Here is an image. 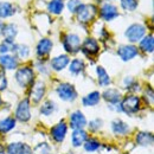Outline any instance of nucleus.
<instances>
[{"instance_id": "f257e3e1", "label": "nucleus", "mask_w": 154, "mask_h": 154, "mask_svg": "<svg viewBox=\"0 0 154 154\" xmlns=\"http://www.w3.org/2000/svg\"><path fill=\"white\" fill-rule=\"evenodd\" d=\"M77 19L81 23H89L90 20L94 19V17L96 16V7L91 4H87V5H81L76 11Z\"/></svg>"}, {"instance_id": "f03ea898", "label": "nucleus", "mask_w": 154, "mask_h": 154, "mask_svg": "<svg viewBox=\"0 0 154 154\" xmlns=\"http://www.w3.org/2000/svg\"><path fill=\"white\" fill-rule=\"evenodd\" d=\"M120 107H121L120 109L122 112H125L127 114H134L140 108V98L135 95H129L121 102Z\"/></svg>"}, {"instance_id": "7ed1b4c3", "label": "nucleus", "mask_w": 154, "mask_h": 154, "mask_svg": "<svg viewBox=\"0 0 154 154\" xmlns=\"http://www.w3.org/2000/svg\"><path fill=\"white\" fill-rule=\"evenodd\" d=\"M35 72L31 68H21L16 72V79L20 87H27L33 82Z\"/></svg>"}, {"instance_id": "20e7f679", "label": "nucleus", "mask_w": 154, "mask_h": 154, "mask_svg": "<svg viewBox=\"0 0 154 154\" xmlns=\"http://www.w3.org/2000/svg\"><path fill=\"white\" fill-rule=\"evenodd\" d=\"M57 94L63 101H74L77 97V93L74 85L69 83H60L57 88Z\"/></svg>"}, {"instance_id": "39448f33", "label": "nucleus", "mask_w": 154, "mask_h": 154, "mask_svg": "<svg viewBox=\"0 0 154 154\" xmlns=\"http://www.w3.org/2000/svg\"><path fill=\"white\" fill-rule=\"evenodd\" d=\"M146 33V29L141 25V24H133L131 25L127 31H126V37L129 42L132 43H136L139 40H141L142 37Z\"/></svg>"}, {"instance_id": "423d86ee", "label": "nucleus", "mask_w": 154, "mask_h": 154, "mask_svg": "<svg viewBox=\"0 0 154 154\" xmlns=\"http://www.w3.org/2000/svg\"><path fill=\"white\" fill-rule=\"evenodd\" d=\"M16 117L21 122H26L31 117V112H30V103L29 100H23L20 101L17 110H16Z\"/></svg>"}, {"instance_id": "0eeeda50", "label": "nucleus", "mask_w": 154, "mask_h": 154, "mask_svg": "<svg viewBox=\"0 0 154 154\" xmlns=\"http://www.w3.org/2000/svg\"><path fill=\"white\" fill-rule=\"evenodd\" d=\"M81 48V40L77 35H68L64 38V49L70 54H75Z\"/></svg>"}, {"instance_id": "6e6552de", "label": "nucleus", "mask_w": 154, "mask_h": 154, "mask_svg": "<svg viewBox=\"0 0 154 154\" xmlns=\"http://www.w3.org/2000/svg\"><path fill=\"white\" fill-rule=\"evenodd\" d=\"M137 54H139L137 48L134 45H122L119 49V56L125 62L133 59L134 57L137 56Z\"/></svg>"}, {"instance_id": "1a4fd4ad", "label": "nucleus", "mask_w": 154, "mask_h": 154, "mask_svg": "<svg viewBox=\"0 0 154 154\" xmlns=\"http://www.w3.org/2000/svg\"><path fill=\"white\" fill-rule=\"evenodd\" d=\"M68 132V126L65 122H59L56 126H54V128L51 129V135H52V139L57 142H62L66 135Z\"/></svg>"}, {"instance_id": "9d476101", "label": "nucleus", "mask_w": 154, "mask_h": 154, "mask_svg": "<svg viewBox=\"0 0 154 154\" xmlns=\"http://www.w3.org/2000/svg\"><path fill=\"white\" fill-rule=\"evenodd\" d=\"M87 125V120L85 116L83 115L79 110H77L75 113H72L70 116V126L72 129H83Z\"/></svg>"}, {"instance_id": "9b49d317", "label": "nucleus", "mask_w": 154, "mask_h": 154, "mask_svg": "<svg viewBox=\"0 0 154 154\" xmlns=\"http://www.w3.org/2000/svg\"><path fill=\"white\" fill-rule=\"evenodd\" d=\"M119 16L117 8L113 4H104L101 8V17L107 21H110Z\"/></svg>"}, {"instance_id": "f8f14e48", "label": "nucleus", "mask_w": 154, "mask_h": 154, "mask_svg": "<svg viewBox=\"0 0 154 154\" xmlns=\"http://www.w3.org/2000/svg\"><path fill=\"white\" fill-rule=\"evenodd\" d=\"M44 94H45V85H44V83L43 82H37L35 85H33V88H32V90H31V101L36 104V103H39L40 101H42V98L44 96Z\"/></svg>"}, {"instance_id": "ddd939ff", "label": "nucleus", "mask_w": 154, "mask_h": 154, "mask_svg": "<svg viewBox=\"0 0 154 154\" xmlns=\"http://www.w3.org/2000/svg\"><path fill=\"white\" fill-rule=\"evenodd\" d=\"M100 50V46L97 44V42L94 38H88L84 40V43L82 44V51L85 55H96Z\"/></svg>"}, {"instance_id": "4468645a", "label": "nucleus", "mask_w": 154, "mask_h": 154, "mask_svg": "<svg viewBox=\"0 0 154 154\" xmlns=\"http://www.w3.org/2000/svg\"><path fill=\"white\" fill-rule=\"evenodd\" d=\"M87 139H88V134L84 129H75L71 135V143L74 147H79L85 142Z\"/></svg>"}, {"instance_id": "2eb2a0df", "label": "nucleus", "mask_w": 154, "mask_h": 154, "mask_svg": "<svg viewBox=\"0 0 154 154\" xmlns=\"http://www.w3.org/2000/svg\"><path fill=\"white\" fill-rule=\"evenodd\" d=\"M0 64L6 70H13L18 65L16 57H13L11 55H2V56H0Z\"/></svg>"}, {"instance_id": "dca6fc26", "label": "nucleus", "mask_w": 154, "mask_h": 154, "mask_svg": "<svg viewBox=\"0 0 154 154\" xmlns=\"http://www.w3.org/2000/svg\"><path fill=\"white\" fill-rule=\"evenodd\" d=\"M68 64H69V57H68L66 55L57 56V57H55L51 60V66H52V69L56 70V71L63 70Z\"/></svg>"}, {"instance_id": "f3484780", "label": "nucleus", "mask_w": 154, "mask_h": 154, "mask_svg": "<svg viewBox=\"0 0 154 154\" xmlns=\"http://www.w3.org/2000/svg\"><path fill=\"white\" fill-rule=\"evenodd\" d=\"M52 49V42L50 39L44 38L42 39L37 45V55L38 56H46Z\"/></svg>"}, {"instance_id": "a211bd4d", "label": "nucleus", "mask_w": 154, "mask_h": 154, "mask_svg": "<svg viewBox=\"0 0 154 154\" xmlns=\"http://www.w3.org/2000/svg\"><path fill=\"white\" fill-rule=\"evenodd\" d=\"M112 129L115 134L125 135L129 132V126L126 122L121 121V120H115V121L112 122Z\"/></svg>"}, {"instance_id": "6ab92c4d", "label": "nucleus", "mask_w": 154, "mask_h": 154, "mask_svg": "<svg viewBox=\"0 0 154 154\" xmlns=\"http://www.w3.org/2000/svg\"><path fill=\"white\" fill-rule=\"evenodd\" d=\"M103 98L107 102H110L112 104H117L121 100V93L116 89H108L103 93Z\"/></svg>"}, {"instance_id": "aec40b11", "label": "nucleus", "mask_w": 154, "mask_h": 154, "mask_svg": "<svg viewBox=\"0 0 154 154\" xmlns=\"http://www.w3.org/2000/svg\"><path fill=\"white\" fill-rule=\"evenodd\" d=\"M136 142L140 146H151L153 143V135L147 132H140L136 135Z\"/></svg>"}, {"instance_id": "412c9836", "label": "nucleus", "mask_w": 154, "mask_h": 154, "mask_svg": "<svg viewBox=\"0 0 154 154\" xmlns=\"http://www.w3.org/2000/svg\"><path fill=\"white\" fill-rule=\"evenodd\" d=\"M140 48L142 51L147 52V54H152L154 50V39L153 36L149 35V36H146L143 39H141L140 42Z\"/></svg>"}, {"instance_id": "4be33fe9", "label": "nucleus", "mask_w": 154, "mask_h": 154, "mask_svg": "<svg viewBox=\"0 0 154 154\" xmlns=\"http://www.w3.org/2000/svg\"><path fill=\"white\" fill-rule=\"evenodd\" d=\"M16 127V119L13 117H6L0 121V132L1 133H8Z\"/></svg>"}, {"instance_id": "5701e85b", "label": "nucleus", "mask_w": 154, "mask_h": 154, "mask_svg": "<svg viewBox=\"0 0 154 154\" xmlns=\"http://www.w3.org/2000/svg\"><path fill=\"white\" fill-rule=\"evenodd\" d=\"M100 98H101V95L98 91H93L90 94H88L87 96L83 98V104L87 106V107H91V106H96L97 103L100 102Z\"/></svg>"}, {"instance_id": "b1692460", "label": "nucleus", "mask_w": 154, "mask_h": 154, "mask_svg": "<svg viewBox=\"0 0 154 154\" xmlns=\"http://www.w3.org/2000/svg\"><path fill=\"white\" fill-rule=\"evenodd\" d=\"M96 72H97V76H98V83H100V85L106 87V85L110 84V77H109V75L107 74V71L102 66H97Z\"/></svg>"}, {"instance_id": "393cba45", "label": "nucleus", "mask_w": 154, "mask_h": 154, "mask_svg": "<svg viewBox=\"0 0 154 154\" xmlns=\"http://www.w3.org/2000/svg\"><path fill=\"white\" fill-rule=\"evenodd\" d=\"M14 7L10 2H0V18L11 17L14 13Z\"/></svg>"}, {"instance_id": "a878e982", "label": "nucleus", "mask_w": 154, "mask_h": 154, "mask_svg": "<svg viewBox=\"0 0 154 154\" xmlns=\"http://www.w3.org/2000/svg\"><path fill=\"white\" fill-rule=\"evenodd\" d=\"M2 35L5 36L6 40H13L17 36V27L13 25V24H10V25H5L4 27V31H2Z\"/></svg>"}, {"instance_id": "bb28decb", "label": "nucleus", "mask_w": 154, "mask_h": 154, "mask_svg": "<svg viewBox=\"0 0 154 154\" xmlns=\"http://www.w3.org/2000/svg\"><path fill=\"white\" fill-rule=\"evenodd\" d=\"M48 8H49V11H50L51 13H54V14H59V13L63 11V8H64V4H63V1H60V0H52V1H50Z\"/></svg>"}, {"instance_id": "cd10ccee", "label": "nucleus", "mask_w": 154, "mask_h": 154, "mask_svg": "<svg viewBox=\"0 0 154 154\" xmlns=\"http://www.w3.org/2000/svg\"><path fill=\"white\" fill-rule=\"evenodd\" d=\"M100 146H101L100 141L96 140V139H94V137L87 139L85 142H84V149L87 152H95V151H97L100 148Z\"/></svg>"}, {"instance_id": "c85d7f7f", "label": "nucleus", "mask_w": 154, "mask_h": 154, "mask_svg": "<svg viewBox=\"0 0 154 154\" xmlns=\"http://www.w3.org/2000/svg\"><path fill=\"white\" fill-rule=\"evenodd\" d=\"M83 69H84V63H83V60H81V59H74V60L70 63V72L74 74V75L79 74Z\"/></svg>"}, {"instance_id": "c756f323", "label": "nucleus", "mask_w": 154, "mask_h": 154, "mask_svg": "<svg viewBox=\"0 0 154 154\" xmlns=\"http://www.w3.org/2000/svg\"><path fill=\"white\" fill-rule=\"evenodd\" d=\"M55 108H56V104L52 101H45L40 108V112L44 115H51L55 112Z\"/></svg>"}, {"instance_id": "7c9ffc66", "label": "nucleus", "mask_w": 154, "mask_h": 154, "mask_svg": "<svg viewBox=\"0 0 154 154\" xmlns=\"http://www.w3.org/2000/svg\"><path fill=\"white\" fill-rule=\"evenodd\" d=\"M13 51H14V52L18 55V57H20V58H26L29 56V54H30V49H29L26 45H24V44L16 45Z\"/></svg>"}, {"instance_id": "2f4dec72", "label": "nucleus", "mask_w": 154, "mask_h": 154, "mask_svg": "<svg viewBox=\"0 0 154 154\" xmlns=\"http://www.w3.org/2000/svg\"><path fill=\"white\" fill-rule=\"evenodd\" d=\"M14 46H16V44H13V42H11V40H6V39H5V40L0 44V54L6 55L7 52L13 51V50H14Z\"/></svg>"}, {"instance_id": "473e14b6", "label": "nucleus", "mask_w": 154, "mask_h": 154, "mask_svg": "<svg viewBox=\"0 0 154 154\" xmlns=\"http://www.w3.org/2000/svg\"><path fill=\"white\" fill-rule=\"evenodd\" d=\"M33 153L35 154H51V148L50 146L46 143V142H42L37 145L33 149Z\"/></svg>"}, {"instance_id": "72a5a7b5", "label": "nucleus", "mask_w": 154, "mask_h": 154, "mask_svg": "<svg viewBox=\"0 0 154 154\" xmlns=\"http://www.w3.org/2000/svg\"><path fill=\"white\" fill-rule=\"evenodd\" d=\"M24 147V143L21 142H13L7 147V154H20Z\"/></svg>"}, {"instance_id": "f704fd0d", "label": "nucleus", "mask_w": 154, "mask_h": 154, "mask_svg": "<svg viewBox=\"0 0 154 154\" xmlns=\"http://www.w3.org/2000/svg\"><path fill=\"white\" fill-rule=\"evenodd\" d=\"M121 6L126 11H134L137 7V1L136 0H121Z\"/></svg>"}, {"instance_id": "c9c22d12", "label": "nucleus", "mask_w": 154, "mask_h": 154, "mask_svg": "<svg viewBox=\"0 0 154 154\" xmlns=\"http://www.w3.org/2000/svg\"><path fill=\"white\" fill-rule=\"evenodd\" d=\"M81 5H82V4H81L79 0H69V2H68V8H69L70 12L76 13V11L78 10V7H79Z\"/></svg>"}, {"instance_id": "e433bc0d", "label": "nucleus", "mask_w": 154, "mask_h": 154, "mask_svg": "<svg viewBox=\"0 0 154 154\" xmlns=\"http://www.w3.org/2000/svg\"><path fill=\"white\" fill-rule=\"evenodd\" d=\"M102 125H103L102 120H100V119H95V120H93V121L89 123V127H90V129H91V131L96 132V131H98V129L102 127Z\"/></svg>"}, {"instance_id": "4c0bfd02", "label": "nucleus", "mask_w": 154, "mask_h": 154, "mask_svg": "<svg viewBox=\"0 0 154 154\" xmlns=\"http://www.w3.org/2000/svg\"><path fill=\"white\" fill-rule=\"evenodd\" d=\"M7 87V78H6V75H5V71L1 70L0 71V90H5Z\"/></svg>"}, {"instance_id": "58836bf2", "label": "nucleus", "mask_w": 154, "mask_h": 154, "mask_svg": "<svg viewBox=\"0 0 154 154\" xmlns=\"http://www.w3.org/2000/svg\"><path fill=\"white\" fill-rule=\"evenodd\" d=\"M20 154H32V151H31V148H30L29 146L24 145V147H23V149H21V153H20Z\"/></svg>"}, {"instance_id": "ea45409f", "label": "nucleus", "mask_w": 154, "mask_h": 154, "mask_svg": "<svg viewBox=\"0 0 154 154\" xmlns=\"http://www.w3.org/2000/svg\"><path fill=\"white\" fill-rule=\"evenodd\" d=\"M4 27H5V25H4L2 23H0V35H2V31H4Z\"/></svg>"}, {"instance_id": "a19ab883", "label": "nucleus", "mask_w": 154, "mask_h": 154, "mask_svg": "<svg viewBox=\"0 0 154 154\" xmlns=\"http://www.w3.org/2000/svg\"><path fill=\"white\" fill-rule=\"evenodd\" d=\"M0 104H1V97H0Z\"/></svg>"}, {"instance_id": "79ce46f5", "label": "nucleus", "mask_w": 154, "mask_h": 154, "mask_svg": "<svg viewBox=\"0 0 154 154\" xmlns=\"http://www.w3.org/2000/svg\"><path fill=\"white\" fill-rule=\"evenodd\" d=\"M60 1H63V0H60Z\"/></svg>"}]
</instances>
